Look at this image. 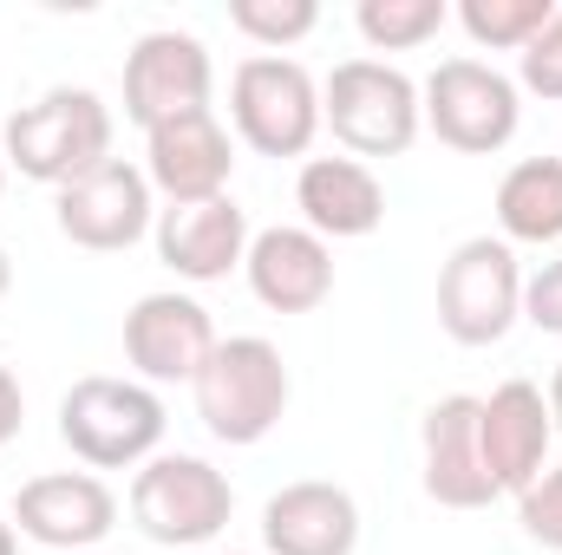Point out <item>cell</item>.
<instances>
[{"mask_svg":"<svg viewBox=\"0 0 562 555\" xmlns=\"http://www.w3.org/2000/svg\"><path fill=\"white\" fill-rule=\"evenodd\" d=\"M210 353H216V320L196 294L164 287L125 314V360L138 366L144 386H190Z\"/></svg>","mask_w":562,"mask_h":555,"instance_id":"obj_12","label":"cell"},{"mask_svg":"<svg viewBox=\"0 0 562 555\" xmlns=\"http://www.w3.org/2000/svg\"><path fill=\"white\" fill-rule=\"evenodd\" d=\"M243 275H249V294L269 314H314L334 294V249L301 223H276V229L249 236Z\"/></svg>","mask_w":562,"mask_h":555,"instance_id":"obj_16","label":"cell"},{"mask_svg":"<svg viewBox=\"0 0 562 555\" xmlns=\"http://www.w3.org/2000/svg\"><path fill=\"white\" fill-rule=\"evenodd\" d=\"M425 132L464 157H491L517 138L524 125V92L484 59H438V72L419 86Z\"/></svg>","mask_w":562,"mask_h":555,"instance_id":"obj_7","label":"cell"},{"mask_svg":"<svg viewBox=\"0 0 562 555\" xmlns=\"http://www.w3.org/2000/svg\"><path fill=\"white\" fill-rule=\"evenodd\" d=\"M321 125L353 157H406L425 132L419 86L386 59H340L321 86Z\"/></svg>","mask_w":562,"mask_h":555,"instance_id":"obj_4","label":"cell"},{"mask_svg":"<svg viewBox=\"0 0 562 555\" xmlns=\"http://www.w3.org/2000/svg\"><path fill=\"white\" fill-rule=\"evenodd\" d=\"M92 555H99V550H92Z\"/></svg>","mask_w":562,"mask_h":555,"instance_id":"obj_33","label":"cell"},{"mask_svg":"<svg viewBox=\"0 0 562 555\" xmlns=\"http://www.w3.org/2000/svg\"><path fill=\"white\" fill-rule=\"evenodd\" d=\"M262 550L269 555H353L360 550V503L327 477L281 484L262 503Z\"/></svg>","mask_w":562,"mask_h":555,"instance_id":"obj_17","label":"cell"},{"mask_svg":"<svg viewBox=\"0 0 562 555\" xmlns=\"http://www.w3.org/2000/svg\"><path fill=\"white\" fill-rule=\"evenodd\" d=\"M294 209L321 242H360L386 223V190L360 157H307L294 177Z\"/></svg>","mask_w":562,"mask_h":555,"instance_id":"obj_19","label":"cell"},{"mask_svg":"<svg viewBox=\"0 0 562 555\" xmlns=\"http://www.w3.org/2000/svg\"><path fill=\"white\" fill-rule=\"evenodd\" d=\"M229 118L262 157H307V144L321 138V79L301 59L256 53L229 79Z\"/></svg>","mask_w":562,"mask_h":555,"instance_id":"obj_8","label":"cell"},{"mask_svg":"<svg viewBox=\"0 0 562 555\" xmlns=\"http://www.w3.org/2000/svg\"><path fill=\"white\" fill-rule=\"evenodd\" d=\"M0 555H20V530H13V517H0Z\"/></svg>","mask_w":562,"mask_h":555,"instance_id":"obj_29","label":"cell"},{"mask_svg":"<svg viewBox=\"0 0 562 555\" xmlns=\"http://www.w3.org/2000/svg\"><path fill=\"white\" fill-rule=\"evenodd\" d=\"M164 399L144 380H112V373H86L66 386L59 399V444L92 464V471H132L150 464L164 444Z\"/></svg>","mask_w":562,"mask_h":555,"instance_id":"obj_2","label":"cell"},{"mask_svg":"<svg viewBox=\"0 0 562 555\" xmlns=\"http://www.w3.org/2000/svg\"><path fill=\"white\" fill-rule=\"evenodd\" d=\"M557 0H458V26L491 53H524L550 26Z\"/></svg>","mask_w":562,"mask_h":555,"instance_id":"obj_22","label":"cell"},{"mask_svg":"<svg viewBox=\"0 0 562 555\" xmlns=\"http://www.w3.org/2000/svg\"><path fill=\"white\" fill-rule=\"evenodd\" d=\"M543 399H550V424H557V438H562V366L550 373V393Z\"/></svg>","mask_w":562,"mask_h":555,"instance_id":"obj_28","label":"cell"},{"mask_svg":"<svg viewBox=\"0 0 562 555\" xmlns=\"http://www.w3.org/2000/svg\"><path fill=\"white\" fill-rule=\"evenodd\" d=\"M451 20L445 0H360L353 26L373 53H413L425 39H438V26Z\"/></svg>","mask_w":562,"mask_h":555,"instance_id":"obj_21","label":"cell"},{"mask_svg":"<svg viewBox=\"0 0 562 555\" xmlns=\"http://www.w3.org/2000/svg\"><path fill=\"white\" fill-rule=\"evenodd\" d=\"M524 320L537 333H562V256L543 262L537 275H524Z\"/></svg>","mask_w":562,"mask_h":555,"instance_id":"obj_26","label":"cell"},{"mask_svg":"<svg viewBox=\"0 0 562 555\" xmlns=\"http://www.w3.org/2000/svg\"><path fill=\"white\" fill-rule=\"evenodd\" d=\"M7 287H13V262H7V249H0V301H7Z\"/></svg>","mask_w":562,"mask_h":555,"instance_id":"obj_30","label":"cell"},{"mask_svg":"<svg viewBox=\"0 0 562 555\" xmlns=\"http://www.w3.org/2000/svg\"><path fill=\"white\" fill-rule=\"evenodd\" d=\"M0 150H7V170H20L26 183L66 190L112 157V105L92 86H53L7 118Z\"/></svg>","mask_w":562,"mask_h":555,"instance_id":"obj_1","label":"cell"},{"mask_svg":"<svg viewBox=\"0 0 562 555\" xmlns=\"http://www.w3.org/2000/svg\"><path fill=\"white\" fill-rule=\"evenodd\" d=\"M419 451H425V497L438 510H491L497 484L477 444V399L451 393L438 406H425L419 418Z\"/></svg>","mask_w":562,"mask_h":555,"instance_id":"obj_14","label":"cell"},{"mask_svg":"<svg viewBox=\"0 0 562 555\" xmlns=\"http://www.w3.org/2000/svg\"><path fill=\"white\" fill-rule=\"evenodd\" d=\"M229 26L243 39L281 53V46H294V39H307L321 26V7L314 0H229Z\"/></svg>","mask_w":562,"mask_h":555,"instance_id":"obj_23","label":"cell"},{"mask_svg":"<svg viewBox=\"0 0 562 555\" xmlns=\"http://www.w3.org/2000/svg\"><path fill=\"white\" fill-rule=\"evenodd\" d=\"M497 229L517 249H550L562 242V157H524L497 183Z\"/></svg>","mask_w":562,"mask_h":555,"instance_id":"obj_20","label":"cell"},{"mask_svg":"<svg viewBox=\"0 0 562 555\" xmlns=\"http://www.w3.org/2000/svg\"><path fill=\"white\" fill-rule=\"evenodd\" d=\"M524 320V262L504 236H471L438 269V327L458 347H497Z\"/></svg>","mask_w":562,"mask_h":555,"instance_id":"obj_6","label":"cell"},{"mask_svg":"<svg viewBox=\"0 0 562 555\" xmlns=\"http://www.w3.org/2000/svg\"><path fill=\"white\" fill-rule=\"evenodd\" d=\"M229 555H236V550H229Z\"/></svg>","mask_w":562,"mask_h":555,"instance_id":"obj_32","label":"cell"},{"mask_svg":"<svg viewBox=\"0 0 562 555\" xmlns=\"http://www.w3.org/2000/svg\"><path fill=\"white\" fill-rule=\"evenodd\" d=\"M0 196H7V150H0Z\"/></svg>","mask_w":562,"mask_h":555,"instance_id":"obj_31","label":"cell"},{"mask_svg":"<svg viewBox=\"0 0 562 555\" xmlns=\"http://www.w3.org/2000/svg\"><path fill=\"white\" fill-rule=\"evenodd\" d=\"M20 424H26V393H20V380L0 366V451L20 438Z\"/></svg>","mask_w":562,"mask_h":555,"instance_id":"obj_27","label":"cell"},{"mask_svg":"<svg viewBox=\"0 0 562 555\" xmlns=\"http://www.w3.org/2000/svg\"><path fill=\"white\" fill-rule=\"evenodd\" d=\"M144 177L157 196L170 203H210V196H229V177H236V144L216 125V112H190V118H170L157 132H144Z\"/></svg>","mask_w":562,"mask_h":555,"instance_id":"obj_15","label":"cell"},{"mask_svg":"<svg viewBox=\"0 0 562 555\" xmlns=\"http://www.w3.org/2000/svg\"><path fill=\"white\" fill-rule=\"evenodd\" d=\"M210 86H216V66H210V46L196 33L157 26L125 53V118L138 132H157V125L190 118V112H210Z\"/></svg>","mask_w":562,"mask_h":555,"instance_id":"obj_10","label":"cell"},{"mask_svg":"<svg viewBox=\"0 0 562 555\" xmlns=\"http://www.w3.org/2000/svg\"><path fill=\"white\" fill-rule=\"evenodd\" d=\"M229 510H236V490H229V477L210 457L157 451L150 464H138V477H132V523H138L157 550L216 543L229 530Z\"/></svg>","mask_w":562,"mask_h":555,"instance_id":"obj_5","label":"cell"},{"mask_svg":"<svg viewBox=\"0 0 562 555\" xmlns=\"http://www.w3.org/2000/svg\"><path fill=\"white\" fill-rule=\"evenodd\" d=\"M196 418L216 444H262L288 412V366L281 347L262 333H229L216 340V353L203 360V373L190 380Z\"/></svg>","mask_w":562,"mask_h":555,"instance_id":"obj_3","label":"cell"},{"mask_svg":"<svg viewBox=\"0 0 562 555\" xmlns=\"http://www.w3.org/2000/svg\"><path fill=\"white\" fill-rule=\"evenodd\" d=\"M13 530L40 550L92 555L119 530V497L92 471H46V477H26L13 490Z\"/></svg>","mask_w":562,"mask_h":555,"instance_id":"obj_11","label":"cell"},{"mask_svg":"<svg viewBox=\"0 0 562 555\" xmlns=\"http://www.w3.org/2000/svg\"><path fill=\"white\" fill-rule=\"evenodd\" d=\"M517 92H537V99L562 105V7L550 13V26L517 53Z\"/></svg>","mask_w":562,"mask_h":555,"instance_id":"obj_25","label":"cell"},{"mask_svg":"<svg viewBox=\"0 0 562 555\" xmlns=\"http://www.w3.org/2000/svg\"><path fill=\"white\" fill-rule=\"evenodd\" d=\"M150 177H144V163L132 157H105L99 170H86L79 183H66L59 196H53V223H59V236L72 242V249H92V256H119V249H132L150 236Z\"/></svg>","mask_w":562,"mask_h":555,"instance_id":"obj_9","label":"cell"},{"mask_svg":"<svg viewBox=\"0 0 562 555\" xmlns=\"http://www.w3.org/2000/svg\"><path fill=\"white\" fill-rule=\"evenodd\" d=\"M517 530L537 550H562V464H550L530 490H517Z\"/></svg>","mask_w":562,"mask_h":555,"instance_id":"obj_24","label":"cell"},{"mask_svg":"<svg viewBox=\"0 0 562 555\" xmlns=\"http://www.w3.org/2000/svg\"><path fill=\"white\" fill-rule=\"evenodd\" d=\"M249 216L236 209V196H210V203H170L157 216V262L177 281H223L243 269L249 256Z\"/></svg>","mask_w":562,"mask_h":555,"instance_id":"obj_18","label":"cell"},{"mask_svg":"<svg viewBox=\"0 0 562 555\" xmlns=\"http://www.w3.org/2000/svg\"><path fill=\"white\" fill-rule=\"evenodd\" d=\"M477 444H484V464H491L497 497H504V490H510V497L530 490V484L550 471V444H557L543 386L504 380L491 399H477Z\"/></svg>","mask_w":562,"mask_h":555,"instance_id":"obj_13","label":"cell"}]
</instances>
